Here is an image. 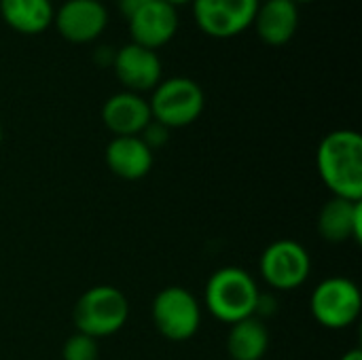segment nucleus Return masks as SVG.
I'll return each mask as SVG.
<instances>
[{
  "mask_svg": "<svg viewBox=\"0 0 362 360\" xmlns=\"http://www.w3.org/2000/svg\"><path fill=\"white\" fill-rule=\"evenodd\" d=\"M361 291L348 278H327L312 293V314L327 329H346L361 316Z\"/></svg>",
  "mask_w": 362,
  "mask_h": 360,
  "instance_id": "423d86ee",
  "label": "nucleus"
},
{
  "mask_svg": "<svg viewBox=\"0 0 362 360\" xmlns=\"http://www.w3.org/2000/svg\"><path fill=\"white\" fill-rule=\"evenodd\" d=\"M318 231L322 240L341 244L348 240L361 242L362 238V202L333 197L327 202L318 216Z\"/></svg>",
  "mask_w": 362,
  "mask_h": 360,
  "instance_id": "4468645a",
  "label": "nucleus"
},
{
  "mask_svg": "<svg viewBox=\"0 0 362 360\" xmlns=\"http://www.w3.org/2000/svg\"><path fill=\"white\" fill-rule=\"evenodd\" d=\"M153 323L157 331L170 342L191 339L202 325V310L197 299L182 286L163 289L153 301Z\"/></svg>",
  "mask_w": 362,
  "mask_h": 360,
  "instance_id": "39448f33",
  "label": "nucleus"
},
{
  "mask_svg": "<svg viewBox=\"0 0 362 360\" xmlns=\"http://www.w3.org/2000/svg\"><path fill=\"white\" fill-rule=\"evenodd\" d=\"M168 136H170V129L165 127V125H161L159 121H151L144 129H142V134H140V138H142V142L153 151L155 146H163L165 142H168Z\"/></svg>",
  "mask_w": 362,
  "mask_h": 360,
  "instance_id": "6ab92c4d",
  "label": "nucleus"
},
{
  "mask_svg": "<svg viewBox=\"0 0 362 360\" xmlns=\"http://www.w3.org/2000/svg\"><path fill=\"white\" fill-rule=\"evenodd\" d=\"M53 2L51 0H0L2 21L25 36L42 34L53 25Z\"/></svg>",
  "mask_w": 362,
  "mask_h": 360,
  "instance_id": "dca6fc26",
  "label": "nucleus"
},
{
  "mask_svg": "<svg viewBox=\"0 0 362 360\" xmlns=\"http://www.w3.org/2000/svg\"><path fill=\"white\" fill-rule=\"evenodd\" d=\"M72 316L78 333L93 339L108 337L121 331L127 323L129 303L125 295L115 286H93L81 295Z\"/></svg>",
  "mask_w": 362,
  "mask_h": 360,
  "instance_id": "7ed1b4c3",
  "label": "nucleus"
},
{
  "mask_svg": "<svg viewBox=\"0 0 362 360\" xmlns=\"http://www.w3.org/2000/svg\"><path fill=\"white\" fill-rule=\"evenodd\" d=\"M106 163L123 180L144 178L153 168V151L140 136H117L106 146Z\"/></svg>",
  "mask_w": 362,
  "mask_h": 360,
  "instance_id": "2eb2a0df",
  "label": "nucleus"
},
{
  "mask_svg": "<svg viewBox=\"0 0 362 360\" xmlns=\"http://www.w3.org/2000/svg\"><path fill=\"white\" fill-rule=\"evenodd\" d=\"M0 142H2V127H0Z\"/></svg>",
  "mask_w": 362,
  "mask_h": 360,
  "instance_id": "b1692460",
  "label": "nucleus"
},
{
  "mask_svg": "<svg viewBox=\"0 0 362 360\" xmlns=\"http://www.w3.org/2000/svg\"><path fill=\"white\" fill-rule=\"evenodd\" d=\"M163 2H168L170 6H182V4H189V2H193V0H163Z\"/></svg>",
  "mask_w": 362,
  "mask_h": 360,
  "instance_id": "4be33fe9",
  "label": "nucleus"
},
{
  "mask_svg": "<svg viewBox=\"0 0 362 360\" xmlns=\"http://www.w3.org/2000/svg\"><path fill=\"white\" fill-rule=\"evenodd\" d=\"M259 289L255 278L240 267L214 272L206 284V306L221 323L235 325L250 318L259 308Z\"/></svg>",
  "mask_w": 362,
  "mask_h": 360,
  "instance_id": "f03ea898",
  "label": "nucleus"
},
{
  "mask_svg": "<svg viewBox=\"0 0 362 360\" xmlns=\"http://www.w3.org/2000/svg\"><path fill=\"white\" fill-rule=\"evenodd\" d=\"M269 346V333L257 318H244L231 325L227 337V352L233 360H261Z\"/></svg>",
  "mask_w": 362,
  "mask_h": 360,
  "instance_id": "f3484780",
  "label": "nucleus"
},
{
  "mask_svg": "<svg viewBox=\"0 0 362 360\" xmlns=\"http://www.w3.org/2000/svg\"><path fill=\"white\" fill-rule=\"evenodd\" d=\"M57 32L74 45L93 42L108 25V11L100 0H66L53 15Z\"/></svg>",
  "mask_w": 362,
  "mask_h": 360,
  "instance_id": "1a4fd4ad",
  "label": "nucleus"
},
{
  "mask_svg": "<svg viewBox=\"0 0 362 360\" xmlns=\"http://www.w3.org/2000/svg\"><path fill=\"white\" fill-rule=\"evenodd\" d=\"M261 0H193L197 28L212 38H231L248 30Z\"/></svg>",
  "mask_w": 362,
  "mask_h": 360,
  "instance_id": "0eeeda50",
  "label": "nucleus"
},
{
  "mask_svg": "<svg viewBox=\"0 0 362 360\" xmlns=\"http://www.w3.org/2000/svg\"><path fill=\"white\" fill-rule=\"evenodd\" d=\"M204 104L206 98L202 87L187 76H172L161 81L153 89V95L148 100L153 119L168 129L195 123L204 112Z\"/></svg>",
  "mask_w": 362,
  "mask_h": 360,
  "instance_id": "20e7f679",
  "label": "nucleus"
},
{
  "mask_svg": "<svg viewBox=\"0 0 362 360\" xmlns=\"http://www.w3.org/2000/svg\"><path fill=\"white\" fill-rule=\"evenodd\" d=\"M64 360H98L100 350L93 337L76 333L72 337H68V342L64 344Z\"/></svg>",
  "mask_w": 362,
  "mask_h": 360,
  "instance_id": "a211bd4d",
  "label": "nucleus"
},
{
  "mask_svg": "<svg viewBox=\"0 0 362 360\" xmlns=\"http://www.w3.org/2000/svg\"><path fill=\"white\" fill-rule=\"evenodd\" d=\"M148 2H153V0H119V8L125 17H132L138 8L146 6Z\"/></svg>",
  "mask_w": 362,
  "mask_h": 360,
  "instance_id": "aec40b11",
  "label": "nucleus"
},
{
  "mask_svg": "<svg viewBox=\"0 0 362 360\" xmlns=\"http://www.w3.org/2000/svg\"><path fill=\"white\" fill-rule=\"evenodd\" d=\"M252 28L269 47H284L297 34L299 4L293 0H261Z\"/></svg>",
  "mask_w": 362,
  "mask_h": 360,
  "instance_id": "ddd939ff",
  "label": "nucleus"
},
{
  "mask_svg": "<svg viewBox=\"0 0 362 360\" xmlns=\"http://www.w3.org/2000/svg\"><path fill=\"white\" fill-rule=\"evenodd\" d=\"M341 360H362V350H350L341 356Z\"/></svg>",
  "mask_w": 362,
  "mask_h": 360,
  "instance_id": "412c9836",
  "label": "nucleus"
},
{
  "mask_svg": "<svg viewBox=\"0 0 362 360\" xmlns=\"http://www.w3.org/2000/svg\"><path fill=\"white\" fill-rule=\"evenodd\" d=\"M293 2H297V4H299V2H314V0H293Z\"/></svg>",
  "mask_w": 362,
  "mask_h": 360,
  "instance_id": "5701e85b",
  "label": "nucleus"
},
{
  "mask_svg": "<svg viewBox=\"0 0 362 360\" xmlns=\"http://www.w3.org/2000/svg\"><path fill=\"white\" fill-rule=\"evenodd\" d=\"M316 166L335 197L362 199V138L354 129H335L322 138Z\"/></svg>",
  "mask_w": 362,
  "mask_h": 360,
  "instance_id": "f257e3e1",
  "label": "nucleus"
},
{
  "mask_svg": "<svg viewBox=\"0 0 362 360\" xmlns=\"http://www.w3.org/2000/svg\"><path fill=\"white\" fill-rule=\"evenodd\" d=\"M259 265L265 282L278 291H293L301 286L312 269L308 250L295 240H278L269 244Z\"/></svg>",
  "mask_w": 362,
  "mask_h": 360,
  "instance_id": "6e6552de",
  "label": "nucleus"
},
{
  "mask_svg": "<svg viewBox=\"0 0 362 360\" xmlns=\"http://www.w3.org/2000/svg\"><path fill=\"white\" fill-rule=\"evenodd\" d=\"M104 125L117 136H140L142 129L153 121L148 100L140 93L119 91L110 95L102 106Z\"/></svg>",
  "mask_w": 362,
  "mask_h": 360,
  "instance_id": "f8f14e48",
  "label": "nucleus"
},
{
  "mask_svg": "<svg viewBox=\"0 0 362 360\" xmlns=\"http://www.w3.org/2000/svg\"><path fill=\"white\" fill-rule=\"evenodd\" d=\"M112 68L125 91L132 93L153 91L161 83L163 72L157 51L140 47L136 42L123 45L119 51H115Z\"/></svg>",
  "mask_w": 362,
  "mask_h": 360,
  "instance_id": "9d476101",
  "label": "nucleus"
},
{
  "mask_svg": "<svg viewBox=\"0 0 362 360\" xmlns=\"http://www.w3.org/2000/svg\"><path fill=\"white\" fill-rule=\"evenodd\" d=\"M127 21L132 42L153 51L168 45L178 32V11L163 0L148 2L127 17Z\"/></svg>",
  "mask_w": 362,
  "mask_h": 360,
  "instance_id": "9b49d317",
  "label": "nucleus"
}]
</instances>
